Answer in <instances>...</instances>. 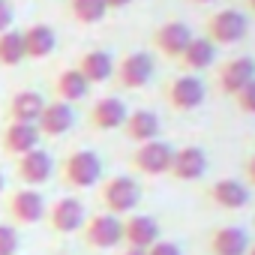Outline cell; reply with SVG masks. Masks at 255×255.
Instances as JSON below:
<instances>
[{
    "label": "cell",
    "mask_w": 255,
    "mask_h": 255,
    "mask_svg": "<svg viewBox=\"0 0 255 255\" xmlns=\"http://www.w3.org/2000/svg\"><path fill=\"white\" fill-rule=\"evenodd\" d=\"M141 195H144L141 183L129 174H114L99 183V201H102L105 213H114L120 219L135 213V207L141 204Z\"/></svg>",
    "instance_id": "6da1fadb"
},
{
    "label": "cell",
    "mask_w": 255,
    "mask_h": 255,
    "mask_svg": "<svg viewBox=\"0 0 255 255\" xmlns=\"http://www.w3.org/2000/svg\"><path fill=\"white\" fill-rule=\"evenodd\" d=\"M60 180L69 189H93L102 180V159L93 150H72L60 162Z\"/></svg>",
    "instance_id": "7a4b0ae2"
},
{
    "label": "cell",
    "mask_w": 255,
    "mask_h": 255,
    "mask_svg": "<svg viewBox=\"0 0 255 255\" xmlns=\"http://www.w3.org/2000/svg\"><path fill=\"white\" fill-rule=\"evenodd\" d=\"M204 30H207V39L216 48H228V45H237L249 33V18L240 9H219L207 18Z\"/></svg>",
    "instance_id": "3957f363"
},
{
    "label": "cell",
    "mask_w": 255,
    "mask_h": 255,
    "mask_svg": "<svg viewBox=\"0 0 255 255\" xmlns=\"http://www.w3.org/2000/svg\"><path fill=\"white\" fill-rule=\"evenodd\" d=\"M6 213L12 219V225H36L45 219L48 213V201L39 189L33 186H18L9 192L6 198Z\"/></svg>",
    "instance_id": "277c9868"
},
{
    "label": "cell",
    "mask_w": 255,
    "mask_h": 255,
    "mask_svg": "<svg viewBox=\"0 0 255 255\" xmlns=\"http://www.w3.org/2000/svg\"><path fill=\"white\" fill-rule=\"evenodd\" d=\"M78 234L93 249H117L123 243V219L102 210V213L87 216V222H84V228Z\"/></svg>",
    "instance_id": "5b68a950"
},
{
    "label": "cell",
    "mask_w": 255,
    "mask_h": 255,
    "mask_svg": "<svg viewBox=\"0 0 255 255\" xmlns=\"http://www.w3.org/2000/svg\"><path fill=\"white\" fill-rule=\"evenodd\" d=\"M204 99H207V84H204L198 75H189V72L177 75V78L168 81V87H165V102H168L174 111H180V114L195 111Z\"/></svg>",
    "instance_id": "8992f818"
},
{
    "label": "cell",
    "mask_w": 255,
    "mask_h": 255,
    "mask_svg": "<svg viewBox=\"0 0 255 255\" xmlns=\"http://www.w3.org/2000/svg\"><path fill=\"white\" fill-rule=\"evenodd\" d=\"M171 159H174V147L168 141H162V138L147 141V144H138L132 150V168L138 174H147V177L168 174L171 171Z\"/></svg>",
    "instance_id": "52a82bcc"
},
{
    "label": "cell",
    "mask_w": 255,
    "mask_h": 255,
    "mask_svg": "<svg viewBox=\"0 0 255 255\" xmlns=\"http://www.w3.org/2000/svg\"><path fill=\"white\" fill-rule=\"evenodd\" d=\"M45 219H48V225H51L54 234L66 237V234H78V231L84 228L87 210H84V201H78V198H72V195H63V198H57V201L48 207Z\"/></svg>",
    "instance_id": "ba28073f"
},
{
    "label": "cell",
    "mask_w": 255,
    "mask_h": 255,
    "mask_svg": "<svg viewBox=\"0 0 255 255\" xmlns=\"http://www.w3.org/2000/svg\"><path fill=\"white\" fill-rule=\"evenodd\" d=\"M153 57L147 51H132L126 54L123 60H117L114 66V81L126 90H141L150 78H153Z\"/></svg>",
    "instance_id": "9c48e42d"
},
{
    "label": "cell",
    "mask_w": 255,
    "mask_h": 255,
    "mask_svg": "<svg viewBox=\"0 0 255 255\" xmlns=\"http://www.w3.org/2000/svg\"><path fill=\"white\" fill-rule=\"evenodd\" d=\"M126 117H129V105L117 96H102L90 105L87 111V120L93 129H102V132H114V129H123Z\"/></svg>",
    "instance_id": "30bf717a"
},
{
    "label": "cell",
    "mask_w": 255,
    "mask_h": 255,
    "mask_svg": "<svg viewBox=\"0 0 255 255\" xmlns=\"http://www.w3.org/2000/svg\"><path fill=\"white\" fill-rule=\"evenodd\" d=\"M15 174H18V180H21L24 186L39 189L42 183L51 180V174H54V159H51L48 150L36 147V150L18 156V162H15Z\"/></svg>",
    "instance_id": "8fae6325"
},
{
    "label": "cell",
    "mask_w": 255,
    "mask_h": 255,
    "mask_svg": "<svg viewBox=\"0 0 255 255\" xmlns=\"http://www.w3.org/2000/svg\"><path fill=\"white\" fill-rule=\"evenodd\" d=\"M171 177L183 180V183H195L207 174V153L195 144H183L174 147V159H171Z\"/></svg>",
    "instance_id": "7c38bea8"
},
{
    "label": "cell",
    "mask_w": 255,
    "mask_h": 255,
    "mask_svg": "<svg viewBox=\"0 0 255 255\" xmlns=\"http://www.w3.org/2000/svg\"><path fill=\"white\" fill-rule=\"evenodd\" d=\"M252 78H255V60L246 57V54L225 60V63L219 66V72H216V84H219V90H222L225 96H237Z\"/></svg>",
    "instance_id": "4fadbf2b"
},
{
    "label": "cell",
    "mask_w": 255,
    "mask_h": 255,
    "mask_svg": "<svg viewBox=\"0 0 255 255\" xmlns=\"http://www.w3.org/2000/svg\"><path fill=\"white\" fill-rule=\"evenodd\" d=\"M189 42H192V27H189L186 21H165V24H159V27L153 30V45H156V51L165 54V57H171V60H177V57L186 51Z\"/></svg>",
    "instance_id": "5bb4252c"
},
{
    "label": "cell",
    "mask_w": 255,
    "mask_h": 255,
    "mask_svg": "<svg viewBox=\"0 0 255 255\" xmlns=\"http://www.w3.org/2000/svg\"><path fill=\"white\" fill-rule=\"evenodd\" d=\"M39 141H42V135H39V126L36 123H6L3 126V135H0V144H3V150L9 153V156H24V153H30V150H36L39 147Z\"/></svg>",
    "instance_id": "9a60e30c"
},
{
    "label": "cell",
    "mask_w": 255,
    "mask_h": 255,
    "mask_svg": "<svg viewBox=\"0 0 255 255\" xmlns=\"http://www.w3.org/2000/svg\"><path fill=\"white\" fill-rule=\"evenodd\" d=\"M204 195H207L216 207H222V210H240V207H246V204H249V198H252L249 186H246V183H240L237 177L213 180V183L204 189Z\"/></svg>",
    "instance_id": "2e32d148"
},
{
    "label": "cell",
    "mask_w": 255,
    "mask_h": 255,
    "mask_svg": "<svg viewBox=\"0 0 255 255\" xmlns=\"http://www.w3.org/2000/svg\"><path fill=\"white\" fill-rule=\"evenodd\" d=\"M72 123H75V111H72L69 102H60V99L45 102V108H42V114H39V120H36L39 135H45V138H60V135H66V132L72 129Z\"/></svg>",
    "instance_id": "e0dca14e"
},
{
    "label": "cell",
    "mask_w": 255,
    "mask_h": 255,
    "mask_svg": "<svg viewBox=\"0 0 255 255\" xmlns=\"http://www.w3.org/2000/svg\"><path fill=\"white\" fill-rule=\"evenodd\" d=\"M159 240V222L147 213H129L123 219V243L132 249H150Z\"/></svg>",
    "instance_id": "ac0fdd59"
},
{
    "label": "cell",
    "mask_w": 255,
    "mask_h": 255,
    "mask_svg": "<svg viewBox=\"0 0 255 255\" xmlns=\"http://www.w3.org/2000/svg\"><path fill=\"white\" fill-rule=\"evenodd\" d=\"M249 234L240 225H219L207 237L210 255H246L249 252Z\"/></svg>",
    "instance_id": "d6986e66"
},
{
    "label": "cell",
    "mask_w": 255,
    "mask_h": 255,
    "mask_svg": "<svg viewBox=\"0 0 255 255\" xmlns=\"http://www.w3.org/2000/svg\"><path fill=\"white\" fill-rule=\"evenodd\" d=\"M45 102L48 99L39 90H33V87L30 90H18V93H12V99L6 105V117L12 123H36L42 108H45Z\"/></svg>",
    "instance_id": "ffe728a7"
},
{
    "label": "cell",
    "mask_w": 255,
    "mask_h": 255,
    "mask_svg": "<svg viewBox=\"0 0 255 255\" xmlns=\"http://www.w3.org/2000/svg\"><path fill=\"white\" fill-rule=\"evenodd\" d=\"M123 132L135 144H147V141L159 138L162 120H159L156 111H129V117H126V123H123Z\"/></svg>",
    "instance_id": "44dd1931"
},
{
    "label": "cell",
    "mask_w": 255,
    "mask_h": 255,
    "mask_svg": "<svg viewBox=\"0 0 255 255\" xmlns=\"http://www.w3.org/2000/svg\"><path fill=\"white\" fill-rule=\"evenodd\" d=\"M24 39V57L30 60H45L57 51V33L51 24H30L27 30H21Z\"/></svg>",
    "instance_id": "7402d4cb"
},
{
    "label": "cell",
    "mask_w": 255,
    "mask_h": 255,
    "mask_svg": "<svg viewBox=\"0 0 255 255\" xmlns=\"http://www.w3.org/2000/svg\"><path fill=\"white\" fill-rule=\"evenodd\" d=\"M87 96H90V81L78 72V66H66V69L57 72V78H54V99L75 105V102H84Z\"/></svg>",
    "instance_id": "603a6c76"
},
{
    "label": "cell",
    "mask_w": 255,
    "mask_h": 255,
    "mask_svg": "<svg viewBox=\"0 0 255 255\" xmlns=\"http://www.w3.org/2000/svg\"><path fill=\"white\" fill-rule=\"evenodd\" d=\"M216 45L207 39V36H192V42L186 45V51L177 57V63L189 72V75H198V72H204V69H210L213 66V60H216Z\"/></svg>",
    "instance_id": "cb8c5ba5"
},
{
    "label": "cell",
    "mask_w": 255,
    "mask_h": 255,
    "mask_svg": "<svg viewBox=\"0 0 255 255\" xmlns=\"http://www.w3.org/2000/svg\"><path fill=\"white\" fill-rule=\"evenodd\" d=\"M114 66H117V60H114L108 51H99V48L84 51L81 60H78V72H81L90 84H105V81H111V78H114Z\"/></svg>",
    "instance_id": "d4e9b609"
},
{
    "label": "cell",
    "mask_w": 255,
    "mask_h": 255,
    "mask_svg": "<svg viewBox=\"0 0 255 255\" xmlns=\"http://www.w3.org/2000/svg\"><path fill=\"white\" fill-rule=\"evenodd\" d=\"M24 60V39H21V30L9 27L0 33V66H18Z\"/></svg>",
    "instance_id": "484cf974"
},
{
    "label": "cell",
    "mask_w": 255,
    "mask_h": 255,
    "mask_svg": "<svg viewBox=\"0 0 255 255\" xmlns=\"http://www.w3.org/2000/svg\"><path fill=\"white\" fill-rule=\"evenodd\" d=\"M69 12L78 24H99L108 15L105 0H69Z\"/></svg>",
    "instance_id": "4316f807"
},
{
    "label": "cell",
    "mask_w": 255,
    "mask_h": 255,
    "mask_svg": "<svg viewBox=\"0 0 255 255\" xmlns=\"http://www.w3.org/2000/svg\"><path fill=\"white\" fill-rule=\"evenodd\" d=\"M21 234L12 222H0V255H18Z\"/></svg>",
    "instance_id": "83f0119b"
},
{
    "label": "cell",
    "mask_w": 255,
    "mask_h": 255,
    "mask_svg": "<svg viewBox=\"0 0 255 255\" xmlns=\"http://www.w3.org/2000/svg\"><path fill=\"white\" fill-rule=\"evenodd\" d=\"M234 102H237V108H240L243 114H252V117H255V78L234 96Z\"/></svg>",
    "instance_id": "f1b7e54d"
},
{
    "label": "cell",
    "mask_w": 255,
    "mask_h": 255,
    "mask_svg": "<svg viewBox=\"0 0 255 255\" xmlns=\"http://www.w3.org/2000/svg\"><path fill=\"white\" fill-rule=\"evenodd\" d=\"M147 255H183V252H180V246H177V243H171V240H162V237H159V240L147 249Z\"/></svg>",
    "instance_id": "f546056e"
},
{
    "label": "cell",
    "mask_w": 255,
    "mask_h": 255,
    "mask_svg": "<svg viewBox=\"0 0 255 255\" xmlns=\"http://www.w3.org/2000/svg\"><path fill=\"white\" fill-rule=\"evenodd\" d=\"M12 27V3L9 0H0V33Z\"/></svg>",
    "instance_id": "4dcf8cb0"
},
{
    "label": "cell",
    "mask_w": 255,
    "mask_h": 255,
    "mask_svg": "<svg viewBox=\"0 0 255 255\" xmlns=\"http://www.w3.org/2000/svg\"><path fill=\"white\" fill-rule=\"evenodd\" d=\"M246 180H249V186H255V153L246 159Z\"/></svg>",
    "instance_id": "1f68e13d"
},
{
    "label": "cell",
    "mask_w": 255,
    "mask_h": 255,
    "mask_svg": "<svg viewBox=\"0 0 255 255\" xmlns=\"http://www.w3.org/2000/svg\"><path fill=\"white\" fill-rule=\"evenodd\" d=\"M132 0H105V6H108V12L111 9H123V6H129Z\"/></svg>",
    "instance_id": "d6a6232c"
},
{
    "label": "cell",
    "mask_w": 255,
    "mask_h": 255,
    "mask_svg": "<svg viewBox=\"0 0 255 255\" xmlns=\"http://www.w3.org/2000/svg\"><path fill=\"white\" fill-rule=\"evenodd\" d=\"M117 255H147L144 249H132V246H126V249H120Z\"/></svg>",
    "instance_id": "836d02e7"
},
{
    "label": "cell",
    "mask_w": 255,
    "mask_h": 255,
    "mask_svg": "<svg viewBox=\"0 0 255 255\" xmlns=\"http://www.w3.org/2000/svg\"><path fill=\"white\" fill-rule=\"evenodd\" d=\"M3 186H6V177H3V171H0V192H3Z\"/></svg>",
    "instance_id": "e575fe53"
},
{
    "label": "cell",
    "mask_w": 255,
    "mask_h": 255,
    "mask_svg": "<svg viewBox=\"0 0 255 255\" xmlns=\"http://www.w3.org/2000/svg\"><path fill=\"white\" fill-rule=\"evenodd\" d=\"M246 6H249V9H252V12H255V0H246Z\"/></svg>",
    "instance_id": "d590c367"
},
{
    "label": "cell",
    "mask_w": 255,
    "mask_h": 255,
    "mask_svg": "<svg viewBox=\"0 0 255 255\" xmlns=\"http://www.w3.org/2000/svg\"><path fill=\"white\" fill-rule=\"evenodd\" d=\"M192 3H213V0H192Z\"/></svg>",
    "instance_id": "8d00e7d4"
},
{
    "label": "cell",
    "mask_w": 255,
    "mask_h": 255,
    "mask_svg": "<svg viewBox=\"0 0 255 255\" xmlns=\"http://www.w3.org/2000/svg\"><path fill=\"white\" fill-rule=\"evenodd\" d=\"M246 255H255V246H249V252H246Z\"/></svg>",
    "instance_id": "74e56055"
}]
</instances>
